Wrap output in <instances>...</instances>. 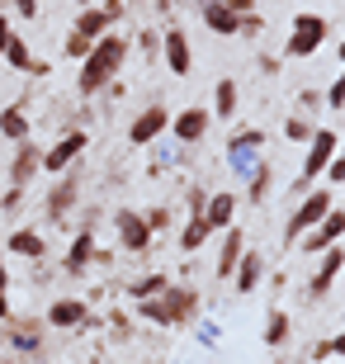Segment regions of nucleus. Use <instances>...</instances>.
Returning <instances> with one entry per match:
<instances>
[{
	"label": "nucleus",
	"mask_w": 345,
	"mask_h": 364,
	"mask_svg": "<svg viewBox=\"0 0 345 364\" xmlns=\"http://www.w3.org/2000/svg\"><path fill=\"white\" fill-rule=\"evenodd\" d=\"M123 57H128V38L123 33H105L90 53L80 57V76H76L80 95H95V90H105V85H114Z\"/></svg>",
	"instance_id": "1"
},
{
	"label": "nucleus",
	"mask_w": 345,
	"mask_h": 364,
	"mask_svg": "<svg viewBox=\"0 0 345 364\" xmlns=\"http://www.w3.org/2000/svg\"><path fill=\"white\" fill-rule=\"evenodd\" d=\"M137 308H142V317H152V322L161 326H175V322H185V317H194V308H199V298L189 294V289H161V294L152 298H137Z\"/></svg>",
	"instance_id": "2"
},
{
	"label": "nucleus",
	"mask_w": 345,
	"mask_h": 364,
	"mask_svg": "<svg viewBox=\"0 0 345 364\" xmlns=\"http://www.w3.org/2000/svg\"><path fill=\"white\" fill-rule=\"evenodd\" d=\"M336 147H341V137L331 133V128H317V133L307 137V156H303V176H298V185L293 189H312V180L317 176H327V166H331V156H336Z\"/></svg>",
	"instance_id": "3"
},
{
	"label": "nucleus",
	"mask_w": 345,
	"mask_h": 364,
	"mask_svg": "<svg viewBox=\"0 0 345 364\" xmlns=\"http://www.w3.org/2000/svg\"><path fill=\"white\" fill-rule=\"evenodd\" d=\"M336 203H331V189H307V199L298 203V213L289 218V228H284V242H298L303 232H312L322 223V218L331 213Z\"/></svg>",
	"instance_id": "4"
},
{
	"label": "nucleus",
	"mask_w": 345,
	"mask_h": 364,
	"mask_svg": "<svg viewBox=\"0 0 345 364\" xmlns=\"http://www.w3.org/2000/svg\"><path fill=\"white\" fill-rule=\"evenodd\" d=\"M105 28H109V14H105V10H95V5H85V10L76 14V24H71L67 57H85V53L95 48V43L105 38Z\"/></svg>",
	"instance_id": "5"
},
{
	"label": "nucleus",
	"mask_w": 345,
	"mask_h": 364,
	"mask_svg": "<svg viewBox=\"0 0 345 364\" xmlns=\"http://www.w3.org/2000/svg\"><path fill=\"white\" fill-rule=\"evenodd\" d=\"M322 43H327V19H322V14H298V19H293V38H289L284 53L289 57H312Z\"/></svg>",
	"instance_id": "6"
},
{
	"label": "nucleus",
	"mask_w": 345,
	"mask_h": 364,
	"mask_svg": "<svg viewBox=\"0 0 345 364\" xmlns=\"http://www.w3.org/2000/svg\"><path fill=\"white\" fill-rule=\"evenodd\" d=\"M341 237H345V208H331V213L322 218V223H317L312 232H303L298 242H303V251H312V256H322V251H327V246H336Z\"/></svg>",
	"instance_id": "7"
},
{
	"label": "nucleus",
	"mask_w": 345,
	"mask_h": 364,
	"mask_svg": "<svg viewBox=\"0 0 345 364\" xmlns=\"http://www.w3.org/2000/svg\"><path fill=\"white\" fill-rule=\"evenodd\" d=\"M171 128V109H161V105H152V109H142L133 119V128H128V142L133 147H152L161 133Z\"/></svg>",
	"instance_id": "8"
},
{
	"label": "nucleus",
	"mask_w": 345,
	"mask_h": 364,
	"mask_svg": "<svg viewBox=\"0 0 345 364\" xmlns=\"http://www.w3.org/2000/svg\"><path fill=\"white\" fill-rule=\"evenodd\" d=\"M85 322H90V303L85 298H57L53 308H48V326L53 331H76Z\"/></svg>",
	"instance_id": "9"
},
{
	"label": "nucleus",
	"mask_w": 345,
	"mask_h": 364,
	"mask_svg": "<svg viewBox=\"0 0 345 364\" xmlns=\"http://www.w3.org/2000/svg\"><path fill=\"white\" fill-rule=\"evenodd\" d=\"M85 147H90V137L80 133V128H76V133H67L62 142H57V147H48V151H43V171H48V176H57V171H67V166L76 161V156H80Z\"/></svg>",
	"instance_id": "10"
},
{
	"label": "nucleus",
	"mask_w": 345,
	"mask_h": 364,
	"mask_svg": "<svg viewBox=\"0 0 345 364\" xmlns=\"http://www.w3.org/2000/svg\"><path fill=\"white\" fill-rule=\"evenodd\" d=\"M161 53H166V71H171V76H189L194 53H189V38L180 28H166V33H161Z\"/></svg>",
	"instance_id": "11"
},
{
	"label": "nucleus",
	"mask_w": 345,
	"mask_h": 364,
	"mask_svg": "<svg viewBox=\"0 0 345 364\" xmlns=\"http://www.w3.org/2000/svg\"><path fill=\"white\" fill-rule=\"evenodd\" d=\"M33 171H43V151L33 147V142H14V161H10V185L19 189V194H24V185L28 180H33Z\"/></svg>",
	"instance_id": "12"
},
{
	"label": "nucleus",
	"mask_w": 345,
	"mask_h": 364,
	"mask_svg": "<svg viewBox=\"0 0 345 364\" xmlns=\"http://www.w3.org/2000/svg\"><path fill=\"white\" fill-rule=\"evenodd\" d=\"M341 270H345V251H341V246H327V251H322L317 274H312V284H307V289H312V298L327 294V289L336 284V274H341Z\"/></svg>",
	"instance_id": "13"
},
{
	"label": "nucleus",
	"mask_w": 345,
	"mask_h": 364,
	"mask_svg": "<svg viewBox=\"0 0 345 364\" xmlns=\"http://www.w3.org/2000/svg\"><path fill=\"white\" fill-rule=\"evenodd\" d=\"M241 251H246V237H241V228H227V232H223V251H218V265H213V274H218V279H232V270H237Z\"/></svg>",
	"instance_id": "14"
},
{
	"label": "nucleus",
	"mask_w": 345,
	"mask_h": 364,
	"mask_svg": "<svg viewBox=\"0 0 345 364\" xmlns=\"http://www.w3.org/2000/svg\"><path fill=\"white\" fill-rule=\"evenodd\" d=\"M119 242L128 246V251H147V242H152V228H147L142 213H128V208L119 213Z\"/></svg>",
	"instance_id": "15"
},
{
	"label": "nucleus",
	"mask_w": 345,
	"mask_h": 364,
	"mask_svg": "<svg viewBox=\"0 0 345 364\" xmlns=\"http://www.w3.org/2000/svg\"><path fill=\"white\" fill-rule=\"evenodd\" d=\"M5 251H10V256H24V260H43L48 256V242H43L33 228H19V232L5 237Z\"/></svg>",
	"instance_id": "16"
},
{
	"label": "nucleus",
	"mask_w": 345,
	"mask_h": 364,
	"mask_svg": "<svg viewBox=\"0 0 345 364\" xmlns=\"http://www.w3.org/2000/svg\"><path fill=\"white\" fill-rule=\"evenodd\" d=\"M232 213H237V199L232 194H213V199H203V223H208V232H227L232 228Z\"/></svg>",
	"instance_id": "17"
},
{
	"label": "nucleus",
	"mask_w": 345,
	"mask_h": 364,
	"mask_svg": "<svg viewBox=\"0 0 345 364\" xmlns=\"http://www.w3.org/2000/svg\"><path fill=\"white\" fill-rule=\"evenodd\" d=\"M171 133L180 137V142H199V137L208 133V114H203L199 105L185 109V114H175V119H171Z\"/></svg>",
	"instance_id": "18"
},
{
	"label": "nucleus",
	"mask_w": 345,
	"mask_h": 364,
	"mask_svg": "<svg viewBox=\"0 0 345 364\" xmlns=\"http://www.w3.org/2000/svg\"><path fill=\"white\" fill-rule=\"evenodd\" d=\"M203 24L213 28V33H241V14L237 10H227L223 0H203Z\"/></svg>",
	"instance_id": "19"
},
{
	"label": "nucleus",
	"mask_w": 345,
	"mask_h": 364,
	"mask_svg": "<svg viewBox=\"0 0 345 364\" xmlns=\"http://www.w3.org/2000/svg\"><path fill=\"white\" fill-rule=\"evenodd\" d=\"M260 274H265V260L255 256V251H241L237 270H232V279H237V294H251L255 284H260Z\"/></svg>",
	"instance_id": "20"
},
{
	"label": "nucleus",
	"mask_w": 345,
	"mask_h": 364,
	"mask_svg": "<svg viewBox=\"0 0 345 364\" xmlns=\"http://www.w3.org/2000/svg\"><path fill=\"white\" fill-rule=\"evenodd\" d=\"M10 346H14V350H24V355H33V350L43 346V336H38V322L10 317Z\"/></svg>",
	"instance_id": "21"
},
{
	"label": "nucleus",
	"mask_w": 345,
	"mask_h": 364,
	"mask_svg": "<svg viewBox=\"0 0 345 364\" xmlns=\"http://www.w3.org/2000/svg\"><path fill=\"white\" fill-rule=\"evenodd\" d=\"M90 256H95V232H76V242H71V251H67V270L71 274H85Z\"/></svg>",
	"instance_id": "22"
},
{
	"label": "nucleus",
	"mask_w": 345,
	"mask_h": 364,
	"mask_svg": "<svg viewBox=\"0 0 345 364\" xmlns=\"http://www.w3.org/2000/svg\"><path fill=\"white\" fill-rule=\"evenodd\" d=\"M237 81H218V90H213V114L218 119H237Z\"/></svg>",
	"instance_id": "23"
},
{
	"label": "nucleus",
	"mask_w": 345,
	"mask_h": 364,
	"mask_svg": "<svg viewBox=\"0 0 345 364\" xmlns=\"http://www.w3.org/2000/svg\"><path fill=\"white\" fill-rule=\"evenodd\" d=\"M0 133H5V137H10V142H24V137H28V114H24V109H0Z\"/></svg>",
	"instance_id": "24"
},
{
	"label": "nucleus",
	"mask_w": 345,
	"mask_h": 364,
	"mask_svg": "<svg viewBox=\"0 0 345 364\" xmlns=\"http://www.w3.org/2000/svg\"><path fill=\"white\" fill-rule=\"evenodd\" d=\"M0 57L10 62V71H28V67H33V57H28V43L19 38V33H14V38L5 43V53H0Z\"/></svg>",
	"instance_id": "25"
},
{
	"label": "nucleus",
	"mask_w": 345,
	"mask_h": 364,
	"mask_svg": "<svg viewBox=\"0 0 345 364\" xmlns=\"http://www.w3.org/2000/svg\"><path fill=\"white\" fill-rule=\"evenodd\" d=\"M208 237H213V232H208V223H203V218L194 213V218H189V228L180 232V246H185V251H199V246L208 242Z\"/></svg>",
	"instance_id": "26"
},
{
	"label": "nucleus",
	"mask_w": 345,
	"mask_h": 364,
	"mask_svg": "<svg viewBox=\"0 0 345 364\" xmlns=\"http://www.w3.org/2000/svg\"><path fill=\"white\" fill-rule=\"evenodd\" d=\"M289 312H270V322H265V346H284V341H289Z\"/></svg>",
	"instance_id": "27"
},
{
	"label": "nucleus",
	"mask_w": 345,
	"mask_h": 364,
	"mask_svg": "<svg viewBox=\"0 0 345 364\" xmlns=\"http://www.w3.org/2000/svg\"><path fill=\"white\" fill-rule=\"evenodd\" d=\"M71 199H76V185H57L53 194H48V213H53V218H62V213L71 208Z\"/></svg>",
	"instance_id": "28"
},
{
	"label": "nucleus",
	"mask_w": 345,
	"mask_h": 364,
	"mask_svg": "<svg viewBox=\"0 0 345 364\" xmlns=\"http://www.w3.org/2000/svg\"><path fill=\"white\" fill-rule=\"evenodd\" d=\"M166 274H147V279H137V284H128V298H152V294H161L166 289Z\"/></svg>",
	"instance_id": "29"
},
{
	"label": "nucleus",
	"mask_w": 345,
	"mask_h": 364,
	"mask_svg": "<svg viewBox=\"0 0 345 364\" xmlns=\"http://www.w3.org/2000/svg\"><path fill=\"white\" fill-rule=\"evenodd\" d=\"M246 194H251V203H260L270 194V171L265 166H255V176H251V189H246Z\"/></svg>",
	"instance_id": "30"
},
{
	"label": "nucleus",
	"mask_w": 345,
	"mask_h": 364,
	"mask_svg": "<svg viewBox=\"0 0 345 364\" xmlns=\"http://www.w3.org/2000/svg\"><path fill=\"white\" fill-rule=\"evenodd\" d=\"M142 218H147V228H152V232L171 228V208H152V213H142Z\"/></svg>",
	"instance_id": "31"
},
{
	"label": "nucleus",
	"mask_w": 345,
	"mask_h": 364,
	"mask_svg": "<svg viewBox=\"0 0 345 364\" xmlns=\"http://www.w3.org/2000/svg\"><path fill=\"white\" fill-rule=\"evenodd\" d=\"M327 180H331V185H345V151H341V156H331V166H327Z\"/></svg>",
	"instance_id": "32"
},
{
	"label": "nucleus",
	"mask_w": 345,
	"mask_h": 364,
	"mask_svg": "<svg viewBox=\"0 0 345 364\" xmlns=\"http://www.w3.org/2000/svg\"><path fill=\"white\" fill-rule=\"evenodd\" d=\"M260 142H265V133H255V128H246V133L232 137V147H260Z\"/></svg>",
	"instance_id": "33"
},
{
	"label": "nucleus",
	"mask_w": 345,
	"mask_h": 364,
	"mask_svg": "<svg viewBox=\"0 0 345 364\" xmlns=\"http://www.w3.org/2000/svg\"><path fill=\"white\" fill-rule=\"evenodd\" d=\"M327 100H331V109H345V76L331 85V90H327Z\"/></svg>",
	"instance_id": "34"
},
{
	"label": "nucleus",
	"mask_w": 345,
	"mask_h": 364,
	"mask_svg": "<svg viewBox=\"0 0 345 364\" xmlns=\"http://www.w3.org/2000/svg\"><path fill=\"white\" fill-rule=\"evenodd\" d=\"M289 137H298V142H307V137H312V128H307L303 119H289Z\"/></svg>",
	"instance_id": "35"
},
{
	"label": "nucleus",
	"mask_w": 345,
	"mask_h": 364,
	"mask_svg": "<svg viewBox=\"0 0 345 364\" xmlns=\"http://www.w3.org/2000/svg\"><path fill=\"white\" fill-rule=\"evenodd\" d=\"M14 10H19V19H33L38 14V0H14Z\"/></svg>",
	"instance_id": "36"
},
{
	"label": "nucleus",
	"mask_w": 345,
	"mask_h": 364,
	"mask_svg": "<svg viewBox=\"0 0 345 364\" xmlns=\"http://www.w3.org/2000/svg\"><path fill=\"white\" fill-rule=\"evenodd\" d=\"M10 38H14V24L0 14V53H5V43H10Z\"/></svg>",
	"instance_id": "37"
},
{
	"label": "nucleus",
	"mask_w": 345,
	"mask_h": 364,
	"mask_svg": "<svg viewBox=\"0 0 345 364\" xmlns=\"http://www.w3.org/2000/svg\"><path fill=\"white\" fill-rule=\"evenodd\" d=\"M223 5H227V10H237V14H251L255 0H223Z\"/></svg>",
	"instance_id": "38"
},
{
	"label": "nucleus",
	"mask_w": 345,
	"mask_h": 364,
	"mask_svg": "<svg viewBox=\"0 0 345 364\" xmlns=\"http://www.w3.org/2000/svg\"><path fill=\"white\" fill-rule=\"evenodd\" d=\"M10 289V270H5V260H0V294Z\"/></svg>",
	"instance_id": "39"
},
{
	"label": "nucleus",
	"mask_w": 345,
	"mask_h": 364,
	"mask_svg": "<svg viewBox=\"0 0 345 364\" xmlns=\"http://www.w3.org/2000/svg\"><path fill=\"white\" fill-rule=\"evenodd\" d=\"M331 355H345V336H331Z\"/></svg>",
	"instance_id": "40"
},
{
	"label": "nucleus",
	"mask_w": 345,
	"mask_h": 364,
	"mask_svg": "<svg viewBox=\"0 0 345 364\" xmlns=\"http://www.w3.org/2000/svg\"><path fill=\"white\" fill-rule=\"evenodd\" d=\"M76 5H80V10H85V5H95V0H76Z\"/></svg>",
	"instance_id": "41"
},
{
	"label": "nucleus",
	"mask_w": 345,
	"mask_h": 364,
	"mask_svg": "<svg viewBox=\"0 0 345 364\" xmlns=\"http://www.w3.org/2000/svg\"><path fill=\"white\" fill-rule=\"evenodd\" d=\"M341 62H345V43H341Z\"/></svg>",
	"instance_id": "42"
},
{
	"label": "nucleus",
	"mask_w": 345,
	"mask_h": 364,
	"mask_svg": "<svg viewBox=\"0 0 345 364\" xmlns=\"http://www.w3.org/2000/svg\"><path fill=\"white\" fill-rule=\"evenodd\" d=\"M0 194H5V189H0ZM0 213H5V208H0Z\"/></svg>",
	"instance_id": "43"
},
{
	"label": "nucleus",
	"mask_w": 345,
	"mask_h": 364,
	"mask_svg": "<svg viewBox=\"0 0 345 364\" xmlns=\"http://www.w3.org/2000/svg\"><path fill=\"white\" fill-rule=\"evenodd\" d=\"M341 151H345V147H341Z\"/></svg>",
	"instance_id": "44"
}]
</instances>
